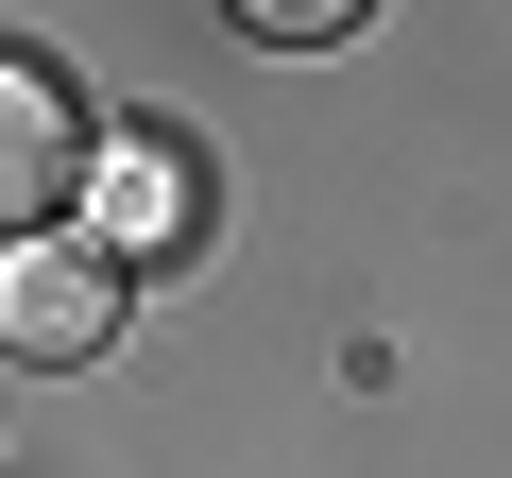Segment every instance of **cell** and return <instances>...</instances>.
Instances as JSON below:
<instances>
[{
    "mask_svg": "<svg viewBox=\"0 0 512 478\" xmlns=\"http://www.w3.org/2000/svg\"><path fill=\"white\" fill-rule=\"evenodd\" d=\"M86 171H103V137H86L69 69H35V52H0V257H18V239H52Z\"/></svg>",
    "mask_w": 512,
    "mask_h": 478,
    "instance_id": "cell-1",
    "label": "cell"
},
{
    "mask_svg": "<svg viewBox=\"0 0 512 478\" xmlns=\"http://www.w3.org/2000/svg\"><path fill=\"white\" fill-rule=\"evenodd\" d=\"M120 325V239H18L0 257V342L18 359H103Z\"/></svg>",
    "mask_w": 512,
    "mask_h": 478,
    "instance_id": "cell-2",
    "label": "cell"
},
{
    "mask_svg": "<svg viewBox=\"0 0 512 478\" xmlns=\"http://www.w3.org/2000/svg\"><path fill=\"white\" fill-rule=\"evenodd\" d=\"M120 239H137V257H171V239H188V171H171L154 137L120 154Z\"/></svg>",
    "mask_w": 512,
    "mask_h": 478,
    "instance_id": "cell-3",
    "label": "cell"
},
{
    "mask_svg": "<svg viewBox=\"0 0 512 478\" xmlns=\"http://www.w3.org/2000/svg\"><path fill=\"white\" fill-rule=\"evenodd\" d=\"M222 18H239V35H274V52H325V35L376 18V0H222Z\"/></svg>",
    "mask_w": 512,
    "mask_h": 478,
    "instance_id": "cell-4",
    "label": "cell"
}]
</instances>
